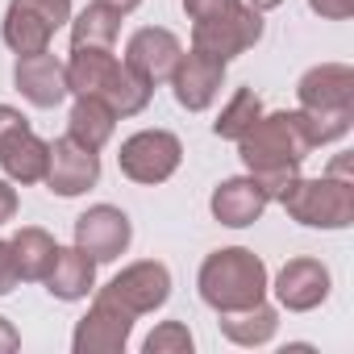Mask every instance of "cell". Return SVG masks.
I'll return each mask as SVG.
<instances>
[{"label": "cell", "mask_w": 354, "mask_h": 354, "mask_svg": "<svg viewBox=\"0 0 354 354\" xmlns=\"http://www.w3.org/2000/svg\"><path fill=\"white\" fill-rule=\"evenodd\" d=\"M42 283L59 300H84L92 292V283H96V259H88L80 246H71V250L59 246V254H55V263H50Z\"/></svg>", "instance_id": "19"}, {"label": "cell", "mask_w": 354, "mask_h": 354, "mask_svg": "<svg viewBox=\"0 0 354 354\" xmlns=\"http://www.w3.org/2000/svg\"><path fill=\"white\" fill-rule=\"evenodd\" d=\"M67 92L104 100L117 117H133L150 104L154 84L113 59V46H71L67 63Z\"/></svg>", "instance_id": "2"}, {"label": "cell", "mask_w": 354, "mask_h": 354, "mask_svg": "<svg viewBox=\"0 0 354 354\" xmlns=\"http://www.w3.org/2000/svg\"><path fill=\"white\" fill-rule=\"evenodd\" d=\"M300 96V113L308 121V133L317 146L337 142L350 133L354 121V71L346 63H321L313 71L300 75L296 84Z\"/></svg>", "instance_id": "3"}, {"label": "cell", "mask_w": 354, "mask_h": 354, "mask_svg": "<svg viewBox=\"0 0 354 354\" xmlns=\"http://www.w3.org/2000/svg\"><path fill=\"white\" fill-rule=\"evenodd\" d=\"M13 213H17V192H13L9 180H0V225L13 221Z\"/></svg>", "instance_id": "29"}, {"label": "cell", "mask_w": 354, "mask_h": 354, "mask_svg": "<svg viewBox=\"0 0 354 354\" xmlns=\"http://www.w3.org/2000/svg\"><path fill=\"white\" fill-rule=\"evenodd\" d=\"M167 296H171V271H167L162 263H154V259L125 267L121 275L109 279V288H100V300L125 308L129 317H142V313L162 308Z\"/></svg>", "instance_id": "8"}, {"label": "cell", "mask_w": 354, "mask_h": 354, "mask_svg": "<svg viewBox=\"0 0 354 354\" xmlns=\"http://www.w3.org/2000/svg\"><path fill=\"white\" fill-rule=\"evenodd\" d=\"M55 30H59V26H55L38 5H30V0H13L9 13H5V42H9L17 55H38V50H46L50 38H55Z\"/></svg>", "instance_id": "18"}, {"label": "cell", "mask_w": 354, "mask_h": 354, "mask_svg": "<svg viewBox=\"0 0 354 354\" xmlns=\"http://www.w3.org/2000/svg\"><path fill=\"white\" fill-rule=\"evenodd\" d=\"M100 5H109V9H117V13H133L142 0H100Z\"/></svg>", "instance_id": "32"}, {"label": "cell", "mask_w": 354, "mask_h": 354, "mask_svg": "<svg viewBox=\"0 0 354 354\" xmlns=\"http://www.w3.org/2000/svg\"><path fill=\"white\" fill-rule=\"evenodd\" d=\"M30 5H38L55 26H63V21L71 17V0H30Z\"/></svg>", "instance_id": "28"}, {"label": "cell", "mask_w": 354, "mask_h": 354, "mask_svg": "<svg viewBox=\"0 0 354 354\" xmlns=\"http://www.w3.org/2000/svg\"><path fill=\"white\" fill-rule=\"evenodd\" d=\"M129 329H133V317L109 300L96 296V304L88 308V317L75 325V354H121L125 342H129Z\"/></svg>", "instance_id": "12"}, {"label": "cell", "mask_w": 354, "mask_h": 354, "mask_svg": "<svg viewBox=\"0 0 354 354\" xmlns=\"http://www.w3.org/2000/svg\"><path fill=\"white\" fill-rule=\"evenodd\" d=\"M317 150L304 113H267L259 117L242 138H238V154L246 162V171L267 188L271 201H279V192L300 175V162Z\"/></svg>", "instance_id": "1"}, {"label": "cell", "mask_w": 354, "mask_h": 354, "mask_svg": "<svg viewBox=\"0 0 354 354\" xmlns=\"http://www.w3.org/2000/svg\"><path fill=\"white\" fill-rule=\"evenodd\" d=\"M308 5H313V13H321L329 21H346L354 13V0H308Z\"/></svg>", "instance_id": "27"}, {"label": "cell", "mask_w": 354, "mask_h": 354, "mask_svg": "<svg viewBox=\"0 0 354 354\" xmlns=\"http://www.w3.org/2000/svg\"><path fill=\"white\" fill-rule=\"evenodd\" d=\"M221 80H225V63L205 55V50H188L180 55V63H175L171 71V88H175V100H180L188 113H201L217 100L221 92Z\"/></svg>", "instance_id": "11"}, {"label": "cell", "mask_w": 354, "mask_h": 354, "mask_svg": "<svg viewBox=\"0 0 354 354\" xmlns=\"http://www.w3.org/2000/svg\"><path fill=\"white\" fill-rule=\"evenodd\" d=\"M17 125H26V117H21L17 109H9V104H0V138H5V133H13Z\"/></svg>", "instance_id": "31"}, {"label": "cell", "mask_w": 354, "mask_h": 354, "mask_svg": "<svg viewBox=\"0 0 354 354\" xmlns=\"http://www.w3.org/2000/svg\"><path fill=\"white\" fill-rule=\"evenodd\" d=\"M184 13L192 17V50H205L221 63H230L263 38L259 9L242 5V0H184Z\"/></svg>", "instance_id": "4"}, {"label": "cell", "mask_w": 354, "mask_h": 354, "mask_svg": "<svg viewBox=\"0 0 354 354\" xmlns=\"http://www.w3.org/2000/svg\"><path fill=\"white\" fill-rule=\"evenodd\" d=\"M17 263H13V246L9 242H0V296H9L17 288Z\"/></svg>", "instance_id": "26"}, {"label": "cell", "mask_w": 354, "mask_h": 354, "mask_svg": "<svg viewBox=\"0 0 354 354\" xmlns=\"http://www.w3.org/2000/svg\"><path fill=\"white\" fill-rule=\"evenodd\" d=\"M121 17L125 13H117V9H109V5H88L75 21H71V46H113L117 42V34H121Z\"/></svg>", "instance_id": "23"}, {"label": "cell", "mask_w": 354, "mask_h": 354, "mask_svg": "<svg viewBox=\"0 0 354 354\" xmlns=\"http://www.w3.org/2000/svg\"><path fill=\"white\" fill-rule=\"evenodd\" d=\"M13 84H17V92H21L30 104H38V109H55V104L67 96V63H59L50 50L17 55Z\"/></svg>", "instance_id": "14"}, {"label": "cell", "mask_w": 354, "mask_h": 354, "mask_svg": "<svg viewBox=\"0 0 354 354\" xmlns=\"http://www.w3.org/2000/svg\"><path fill=\"white\" fill-rule=\"evenodd\" d=\"M9 246H13V263H17V275L21 279H46V271H50V263L59 254L55 238L46 230H38V225L17 230Z\"/></svg>", "instance_id": "22"}, {"label": "cell", "mask_w": 354, "mask_h": 354, "mask_svg": "<svg viewBox=\"0 0 354 354\" xmlns=\"http://www.w3.org/2000/svg\"><path fill=\"white\" fill-rule=\"evenodd\" d=\"M288 217L313 230H346L354 221V180L350 175H321V180H296L279 192Z\"/></svg>", "instance_id": "6"}, {"label": "cell", "mask_w": 354, "mask_h": 354, "mask_svg": "<svg viewBox=\"0 0 354 354\" xmlns=\"http://www.w3.org/2000/svg\"><path fill=\"white\" fill-rule=\"evenodd\" d=\"M201 300L217 313H238L250 308L267 296V267L254 250L230 246V250H213L201 267Z\"/></svg>", "instance_id": "5"}, {"label": "cell", "mask_w": 354, "mask_h": 354, "mask_svg": "<svg viewBox=\"0 0 354 354\" xmlns=\"http://www.w3.org/2000/svg\"><path fill=\"white\" fill-rule=\"evenodd\" d=\"M17 346H21V333H17L5 317H0V354H13Z\"/></svg>", "instance_id": "30"}, {"label": "cell", "mask_w": 354, "mask_h": 354, "mask_svg": "<svg viewBox=\"0 0 354 354\" xmlns=\"http://www.w3.org/2000/svg\"><path fill=\"white\" fill-rule=\"evenodd\" d=\"M42 180H46L50 192H59V196H80V192H88V188L100 180V158H96V150L80 146L75 138H55Z\"/></svg>", "instance_id": "10"}, {"label": "cell", "mask_w": 354, "mask_h": 354, "mask_svg": "<svg viewBox=\"0 0 354 354\" xmlns=\"http://www.w3.org/2000/svg\"><path fill=\"white\" fill-rule=\"evenodd\" d=\"M275 5H283V0H250V9H259V13L263 9H275Z\"/></svg>", "instance_id": "33"}, {"label": "cell", "mask_w": 354, "mask_h": 354, "mask_svg": "<svg viewBox=\"0 0 354 354\" xmlns=\"http://www.w3.org/2000/svg\"><path fill=\"white\" fill-rule=\"evenodd\" d=\"M129 238H133V225H129V217H125L121 209H113V205H96V209H88V213L75 221V246H80L88 259H96V263L121 259L125 246H129Z\"/></svg>", "instance_id": "9"}, {"label": "cell", "mask_w": 354, "mask_h": 354, "mask_svg": "<svg viewBox=\"0 0 354 354\" xmlns=\"http://www.w3.org/2000/svg\"><path fill=\"white\" fill-rule=\"evenodd\" d=\"M146 354H192V333L184 321H162L146 342H142Z\"/></svg>", "instance_id": "25"}, {"label": "cell", "mask_w": 354, "mask_h": 354, "mask_svg": "<svg viewBox=\"0 0 354 354\" xmlns=\"http://www.w3.org/2000/svg\"><path fill=\"white\" fill-rule=\"evenodd\" d=\"M279 329V313L271 304H250V308H238V313H221V333L238 346H263L271 342Z\"/></svg>", "instance_id": "21"}, {"label": "cell", "mask_w": 354, "mask_h": 354, "mask_svg": "<svg viewBox=\"0 0 354 354\" xmlns=\"http://www.w3.org/2000/svg\"><path fill=\"white\" fill-rule=\"evenodd\" d=\"M180 158H184V146L167 129H142V133L125 138L121 154H117L121 171L133 184H162V180H171L175 167H180Z\"/></svg>", "instance_id": "7"}, {"label": "cell", "mask_w": 354, "mask_h": 354, "mask_svg": "<svg viewBox=\"0 0 354 354\" xmlns=\"http://www.w3.org/2000/svg\"><path fill=\"white\" fill-rule=\"evenodd\" d=\"M275 296L283 308L292 313H308L329 296V271L317 259H292L279 275H275Z\"/></svg>", "instance_id": "16"}, {"label": "cell", "mask_w": 354, "mask_h": 354, "mask_svg": "<svg viewBox=\"0 0 354 354\" xmlns=\"http://www.w3.org/2000/svg\"><path fill=\"white\" fill-rule=\"evenodd\" d=\"M46 158H50V142H42L30 125H17L13 133L0 138V167L17 184H38L46 175Z\"/></svg>", "instance_id": "17"}, {"label": "cell", "mask_w": 354, "mask_h": 354, "mask_svg": "<svg viewBox=\"0 0 354 354\" xmlns=\"http://www.w3.org/2000/svg\"><path fill=\"white\" fill-rule=\"evenodd\" d=\"M213 217L230 230H242V225H254L263 217V209L271 205L267 188L254 180V175H238V180H225L217 192H213Z\"/></svg>", "instance_id": "15"}, {"label": "cell", "mask_w": 354, "mask_h": 354, "mask_svg": "<svg viewBox=\"0 0 354 354\" xmlns=\"http://www.w3.org/2000/svg\"><path fill=\"white\" fill-rule=\"evenodd\" d=\"M180 55H184V46H180V38H175L171 30L146 26V30H138V34L129 38V46H125V67L138 71L146 84H167L171 71H175V63H180Z\"/></svg>", "instance_id": "13"}, {"label": "cell", "mask_w": 354, "mask_h": 354, "mask_svg": "<svg viewBox=\"0 0 354 354\" xmlns=\"http://www.w3.org/2000/svg\"><path fill=\"white\" fill-rule=\"evenodd\" d=\"M259 117H263V100H259V92H254V88H238V92L230 96V104L221 109V117L213 121V133H217V138H234V142H238V138H242Z\"/></svg>", "instance_id": "24"}, {"label": "cell", "mask_w": 354, "mask_h": 354, "mask_svg": "<svg viewBox=\"0 0 354 354\" xmlns=\"http://www.w3.org/2000/svg\"><path fill=\"white\" fill-rule=\"evenodd\" d=\"M113 129H117V113L104 100H96V96H80L75 100V109L67 117V138H75L88 150H100L113 138Z\"/></svg>", "instance_id": "20"}]
</instances>
